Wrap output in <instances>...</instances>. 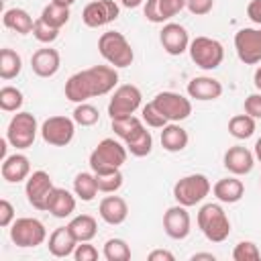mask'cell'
Wrapping results in <instances>:
<instances>
[{
  "label": "cell",
  "mask_w": 261,
  "mask_h": 261,
  "mask_svg": "<svg viewBox=\"0 0 261 261\" xmlns=\"http://www.w3.org/2000/svg\"><path fill=\"white\" fill-rule=\"evenodd\" d=\"M163 230L173 241H184L192 230V218L186 206L175 204L169 206L163 214Z\"/></svg>",
  "instance_id": "9a60e30c"
},
{
  "label": "cell",
  "mask_w": 261,
  "mask_h": 261,
  "mask_svg": "<svg viewBox=\"0 0 261 261\" xmlns=\"http://www.w3.org/2000/svg\"><path fill=\"white\" fill-rule=\"evenodd\" d=\"M245 112L249 114V116H253L255 120L257 118H261V92H255V94H249L247 98H245Z\"/></svg>",
  "instance_id": "7bdbcfd3"
},
{
  "label": "cell",
  "mask_w": 261,
  "mask_h": 261,
  "mask_svg": "<svg viewBox=\"0 0 261 261\" xmlns=\"http://www.w3.org/2000/svg\"><path fill=\"white\" fill-rule=\"evenodd\" d=\"M96 175V184H98V190L102 194H116L120 188H122V181H124V175L120 169H108V171H94Z\"/></svg>",
  "instance_id": "d6a6232c"
},
{
  "label": "cell",
  "mask_w": 261,
  "mask_h": 261,
  "mask_svg": "<svg viewBox=\"0 0 261 261\" xmlns=\"http://www.w3.org/2000/svg\"><path fill=\"white\" fill-rule=\"evenodd\" d=\"M33 37H35L39 43L51 45L53 41H57V37H59V29L47 24L43 18H37V20H35V27H33Z\"/></svg>",
  "instance_id": "ab89813d"
},
{
  "label": "cell",
  "mask_w": 261,
  "mask_h": 261,
  "mask_svg": "<svg viewBox=\"0 0 261 261\" xmlns=\"http://www.w3.org/2000/svg\"><path fill=\"white\" fill-rule=\"evenodd\" d=\"M186 8L196 16H206L214 8V0H186Z\"/></svg>",
  "instance_id": "ee69618b"
},
{
  "label": "cell",
  "mask_w": 261,
  "mask_h": 261,
  "mask_svg": "<svg viewBox=\"0 0 261 261\" xmlns=\"http://www.w3.org/2000/svg\"><path fill=\"white\" fill-rule=\"evenodd\" d=\"M75 247H77V241H75V237L71 234V230L67 228V224L55 228V230L49 234L47 249H49V253H51L53 257H59V259L69 257V255H73Z\"/></svg>",
  "instance_id": "cb8c5ba5"
},
{
  "label": "cell",
  "mask_w": 261,
  "mask_h": 261,
  "mask_svg": "<svg viewBox=\"0 0 261 261\" xmlns=\"http://www.w3.org/2000/svg\"><path fill=\"white\" fill-rule=\"evenodd\" d=\"M253 84H255V88L261 92V65L255 69V75H253Z\"/></svg>",
  "instance_id": "f907efd6"
},
{
  "label": "cell",
  "mask_w": 261,
  "mask_h": 261,
  "mask_svg": "<svg viewBox=\"0 0 261 261\" xmlns=\"http://www.w3.org/2000/svg\"><path fill=\"white\" fill-rule=\"evenodd\" d=\"M188 90V96L194 98V100H200V102H210V100H218L222 96V84L216 80V77H210V75H198V77H192L186 86Z\"/></svg>",
  "instance_id": "d6986e66"
},
{
  "label": "cell",
  "mask_w": 261,
  "mask_h": 261,
  "mask_svg": "<svg viewBox=\"0 0 261 261\" xmlns=\"http://www.w3.org/2000/svg\"><path fill=\"white\" fill-rule=\"evenodd\" d=\"M212 194L222 204H237L245 196V184L239 179V175H228L212 186Z\"/></svg>",
  "instance_id": "603a6c76"
},
{
  "label": "cell",
  "mask_w": 261,
  "mask_h": 261,
  "mask_svg": "<svg viewBox=\"0 0 261 261\" xmlns=\"http://www.w3.org/2000/svg\"><path fill=\"white\" fill-rule=\"evenodd\" d=\"M2 24L6 27V29H10V31H14V33H18V35H29V33H33V27H35V20H33V16L24 10V8H8V10H4V14H2Z\"/></svg>",
  "instance_id": "4316f807"
},
{
  "label": "cell",
  "mask_w": 261,
  "mask_h": 261,
  "mask_svg": "<svg viewBox=\"0 0 261 261\" xmlns=\"http://www.w3.org/2000/svg\"><path fill=\"white\" fill-rule=\"evenodd\" d=\"M145 0H120V4L124 6V8H137V6H141Z\"/></svg>",
  "instance_id": "681fc988"
},
{
  "label": "cell",
  "mask_w": 261,
  "mask_h": 261,
  "mask_svg": "<svg viewBox=\"0 0 261 261\" xmlns=\"http://www.w3.org/2000/svg\"><path fill=\"white\" fill-rule=\"evenodd\" d=\"M41 128H39V124H37V118H35V114H31V112H16L12 118H10V122H8V126H6V141L12 145V147H16V149H29V147H33V143H35V139H37V133H39Z\"/></svg>",
  "instance_id": "8992f818"
},
{
  "label": "cell",
  "mask_w": 261,
  "mask_h": 261,
  "mask_svg": "<svg viewBox=\"0 0 261 261\" xmlns=\"http://www.w3.org/2000/svg\"><path fill=\"white\" fill-rule=\"evenodd\" d=\"M98 184H96V175L94 171H80L73 177V194L82 200V202H92L98 196Z\"/></svg>",
  "instance_id": "f546056e"
},
{
  "label": "cell",
  "mask_w": 261,
  "mask_h": 261,
  "mask_svg": "<svg viewBox=\"0 0 261 261\" xmlns=\"http://www.w3.org/2000/svg\"><path fill=\"white\" fill-rule=\"evenodd\" d=\"M253 153H255V159L261 161V137L255 141V147H253Z\"/></svg>",
  "instance_id": "816d5d0a"
},
{
  "label": "cell",
  "mask_w": 261,
  "mask_h": 261,
  "mask_svg": "<svg viewBox=\"0 0 261 261\" xmlns=\"http://www.w3.org/2000/svg\"><path fill=\"white\" fill-rule=\"evenodd\" d=\"M196 220H198V228L210 243H222L230 234V220L220 204L214 202L204 204L198 210Z\"/></svg>",
  "instance_id": "7a4b0ae2"
},
{
  "label": "cell",
  "mask_w": 261,
  "mask_h": 261,
  "mask_svg": "<svg viewBox=\"0 0 261 261\" xmlns=\"http://www.w3.org/2000/svg\"><path fill=\"white\" fill-rule=\"evenodd\" d=\"M98 51L104 57V61L112 67H128L135 59V51L128 43V39L118 31H106L98 39Z\"/></svg>",
  "instance_id": "3957f363"
},
{
  "label": "cell",
  "mask_w": 261,
  "mask_h": 261,
  "mask_svg": "<svg viewBox=\"0 0 261 261\" xmlns=\"http://www.w3.org/2000/svg\"><path fill=\"white\" fill-rule=\"evenodd\" d=\"M247 16L255 22V24H261V0H251L247 4Z\"/></svg>",
  "instance_id": "bcb514c9"
},
{
  "label": "cell",
  "mask_w": 261,
  "mask_h": 261,
  "mask_svg": "<svg viewBox=\"0 0 261 261\" xmlns=\"http://www.w3.org/2000/svg\"><path fill=\"white\" fill-rule=\"evenodd\" d=\"M124 145H126V149H128L130 155H135V157H147V155L151 153V149H153V135H151V130H147V126H145L135 139H130V141L124 143Z\"/></svg>",
  "instance_id": "d590c367"
},
{
  "label": "cell",
  "mask_w": 261,
  "mask_h": 261,
  "mask_svg": "<svg viewBox=\"0 0 261 261\" xmlns=\"http://www.w3.org/2000/svg\"><path fill=\"white\" fill-rule=\"evenodd\" d=\"M141 118H143V122H145L147 126H151V128H163V126L167 124V118H165L151 102L141 108Z\"/></svg>",
  "instance_id": "60d3db41"
},
{
  "label": "cell",
  "mask_w": 261,
  "mask_h": 261,
  "mask_svg": "<svg viewBox=\"0 0 261 261\" xmlns=\"http://www.w3.org/2000/svg\"><path fill=\"white\" fill-rule=\"evenodd\" d=\"M232 259L234 261H259L261 251L253 241H241L232 249Z\"/></svg>",
  "instance_id": "f35d334b"
},
{
  "label": "cell",
  "mask_w": 261,
  "mask_h": 261,
  "mask_svg": "<svg viewBox=\"0 0 261 261\" xmlns=\"http://www.w3.org/2000/svg\"><path fill=\"white\" fill-rule=\"evenodd\" d=\"M128 149L116 139H102L94 151L90 153V169L92 171H108V169H120L126 163Z\"/></svg>",
  "instance_id": "277c9868"
},
{
  "label": "cell",
  "mask_w": 261,
  "mask_h": 261,
  "mask_svg": "<svg viewBox=\"0 0 261 261\" xmlns=\"http://www.w3.org/2000/svg\"><path fill=\"white\" fill-rule=\"evenodd\" d=\"M98 214L100 218L106 222V224H112V226H118L126 220L128 216V204L124 198L120 196H106L100 200L98 204Z\"/></svg>",
  "instance_id": "44dd1931"
},
{
  "label": "cell",
  "mask_w": 261,
  "mask_h": 261,
  "mask_svg": "<svg viewBox=\"0 0 261 261\" xmlns=\"http://www.w3.org/2000/svg\"><path fill=\"white\" fill-rule=\"evenodd\" d=\"M0 173H2V177H4L8 184L24 181V179L31 175V161H29V157L22 155V153H12V155H8V157L2 161Z\"/></svg>",
  "instance_id": "7402d4cb"
},
{
  "label": "cell",
  "mask_w": 261,
  "mask_h": 261,
  "mask_svg": "<svg viewBox=\"0 0 261 261\" xmlns=\"http://www.w3.org/2000/svg\"><path fill=\"white\" fill-rule=\"evenodd\" d=\"M75 210V196L65 188H53L47 200V212L55 218H67Z\"/></svg>",
  "instance_id": "d4e9b609"
},
{
  "label": "cell",
  "mask_w": 261,
  "mask_h": 261,
  "mask_svg": "<svg viewBox=\"0 0 261 261\" xmlns=\"http://www.w3.org/2000/svg\"><path fill=\"white\" fill-rule=\"evenodd\" d=\"M190 57L202 69H216L224 61V47L212 37H196L190 41Z\"/></svg>",
  "instance_id": "52a82bcc"
},
{
  "label": "cell",
  "mask_w": 261,
  "mask_h": 261,
  "mask_svg": "<svg viewBox=\"0 0 261 261\" xmlns=\"http://www.w3.org/2000/svg\"><path fill=\"white\" fill-rule=\"evenodd\" d=\"M106 261H128L130 259V247L124 239H108L104 243V251H102Z\"/></svg>",
  "instance_id": "e575fe53"
},
{
  "label": "cell",
  "mask_w": 261,
  "mask_h": 261,
  "mask_svg": "<svg viewBox=\"0 0 261 261\" xmlns=\"http://www.w3.org/2000/svg\"><path fill=\"white\" fill-rule=\"evenodd\" d=\"M61 67V55L57 49L43 47L37 49L31 57V69L39 77H53Z\"/></svg>",
  "instance_id": "ffe728a7"
},
{
  "label": "cell",
  "mask_w": 261,
  "mask_h": 261,
  "mask_svg": "<svg viewBox=\"0 0 261 261\" xmlns=\"http://www.w3.org/2000/svg\"><path fill=\"white\" fill-rule=\"evenodd\" d=\"M22 102H24V96L18 88L14 86H4L0 90V108L4 112H18L22 108Z\"/></svg>",
  "instance_id": "8d00e7d4"
},
{
  "label": "cell",
  "mask_w": 261,
  "mask_h": 261,
  "mask_svg": "<svg viewBox=\"0 0 261 261\" xmlns=\"http://www.w3.org/2000/svg\"><path fill=\"white\" fill-rule=\"evenodd\" d=\"M159 43H161V47H163V51L167 55L177 57V55L188 51L190 35H188L184 24H179V22H165L161 33H159Z\"/></svg>",
  "instance_id": "2e32d148"
},
{
  "label": "cell",
  "mask_w": 261,
  "mask_h": 261,
  "mask_svg": "<svg viewBox=\"0 0 261 261\" xmlns=\"http://www.w3.org/2000/svg\"><path fill=\"white\" fill-rule=\"evenodd\" d=\"M188 130L184 126H179L177 122H167L161 128V147L169 153H179L188 147Z\"/></svg>",
  "instance_id": "484cf974"
},
{
  "label": "cell",
  "mask_w": 261,
  "mask_h": 261,
  "mask_svg": "<svg viewBox=\"0 0 261 261\" xmlns=\"http://www.w3.org/2000/svg\"><path fill=\"white\" fill-rule=\"evenodd\" d=\"M141 100L143 94L135 84H122L116 86L110 102H108V114L110 118H118V116H130L141 108Z\"/></svg>",
  "instance_id": "9c48e42d"
},
{
  "label": "cell",
  "mask_w": 261,
  "mask_h": 261,
  "mask_svg": "<svg viewBox=\"0 0 261 261\" xmlns=\"http://www.w3.org/2000/svg\"><path fill=\"white\" fill-rule=\"evenodd\" d=\"M222 165L232 175H247V173H251V169L255 165V153L243 145H232L224 151Z\"/></svg>",
  "instance_id": "e0dca14e"
},
{
  "label": "cell",
  "mask_w": 261,
  "mask_h": 261,
  "mask_svg": "<svg viewBox=\"0 0 261 261\" xmlns=\"http://www.w3.org/2000/svg\"><path fill=\"white\" fill-rule=\"evenodd\" d=\"M151 104L167 118V122H181L192 114V102L190 98L177 94V92H159Z\"/></svg>",
  "instance_id": "8fae6325"
},
{
  "label": "cell",
  "mask_w": 261,
  "mask_h": 261,
  "mask_svg": "<svg viewBox=\"0 0 261 261\" xmlns=\"http://www.w3.org/2000/svg\"><path fill=\"white\" fill-rule=\"evenodd\" d=\"M75 135V120L63 114L49 116L41 124V137L51 147H67Z\"/></svg>",
  "instance_id": "30bf717a"
},
{
  "label": "cell",
  "mask_w": 261,
  "mask_h": 261,
  "mask_svg": "<svg viewBox=\"0 0 261 261\" xmlns=\"http://www.w3.org/2000/svg\"><path fill=\"white\" fill-rule=\"evenodd\" d=\"M51 2H57V4H63V6H71L75 0H51Z\"/></svg>",
  "instance_id": "f5cc1de1"
},
{
  "label": "cell",
  "mask_w": 261,
  "mask_h": 261,
  "mask_svg": "<svg viewBox=\"0 0 261 261\" xmlns=\"http://www.w3.org/2000/svg\"><path fill=\"white\" fill-rule=\"evenodd\" d=\"M234 51L237 57L247 63V65H255L261 61V29H239L234 35Z\"/></svg>",
  "instance_id": "4fadbf2b"
},
{
  "label": "cell",
  "mask_w": 261,
  "mask_h": 261,
  "mask_svg": "<svg viewBox=\"0 0 261 261\" xmlns=\"http://www.w3.org/2000/svg\"><path fill=\"white\" fill-rule=\"evenodd\" d=\"M39 18H43L47 24H51L55 29H61L69 20V6H63V4H57V2H49L43 8Z\"/></svg>",
  "instance_id": "836d02e7"
},
{
  "label": "cell",
  "mask_w": 261,
  "mask_h": 261,
  "mask_svg": "<svg viewBox=\"0 0 261 261\" xmlns=\"http://www.w3.org/2000/svg\"><path fill=\"white\" fill-rule=\"evenodd\" d=\"M53 179L47 171L43 169H37L33 171L29 177H27V184H24V196H27V202L35 208V210H47V200L53 192Z\"/></svg>",
  "instance_id": "7c38bea8"
},
{
  "label": "cell",
  "mask_w": 261,
  "mask_h": 261,
  "mask_svg": "<svg viewBox=\"0 0 261 261\" xmlns=\"http://www.w3.org/2000/svg\"><path fill=\"white\" fill-rule=\"evenodd\" d=\"M45 239H47V228L39 218L22 216L10 224V241L16 247H22V249L39 247L45 243Z\"/></svg>",
  "instance_id": "ba28073f"
},
{
  "label": "cell",
  "mask_w": 261,
  "mask_h": 261,
  "mask_svg": "<svg viewBox=\"0 0 261 261\" xmlns=\"http://www.w3.org/2000/svg\"><path fill=\"white\" fill-rule=\"evenodd\" d=\"M110 126H112V130H114V135H116L122 143H128L130 139H135V137L145 128V122H143V118H137L135 114H130V116L110 118Z\"/></svg>",
  "instance_id": "83f0119b"
},
{
  "label": "cell",
  "mask_w": 261,
  "mask_h": 261,
  "mask_svg": "<svg viewBox=\"0 0 261 261\" xmlns=\"http://www.w3.org/2000/svg\"><path fill=\"white\" fill-rule=\"evenodd\" d=\"M186 8V0H147L145 2V18L155 24H163Z\"/></svg>",
  "instance_id": "ac0fdd59"
},
{
  "label": "cell",
  "mask_w": 261,
  "mask_h": 261,
  "mask_svg": "<svg viewBox=\"0 0 261 261\" xmlns=\"http://www.w3.org/2000/svg\"><path fill=\"white\" fill-rule=\"evenodd\" d=\"M73 259L75 261H96L98 259V249L94 245H90V241L77 243V247L73 251Z\"/></svg>",
  "instance_id": "b9f144b4"
},
{
  "label": "cell",
  "mask_w": 261,
  "mask_h": 261,
  "mask_svg": "<svg viewBox=\"0 0 261 261\" xmlns=\"http://www.w3.org/2000/svg\"><path fill=\"white\" fill-rule=\"evenodd\" d=\"M200 259L214 261V259H216V255H214V253H194V255H192V261H200Z\"/></svg>",
  "instance_id": "c3c4849f"
},
{
  "label": "cell",
  "mask_w": 261,
  "mask_h": 261,
  "mask_svg": "<svg viewBox=\"0 0 261 261\" xmlns=\"http://www.w3.org/2000/svg\"><path fill=\"white\" fill-rule=\"evenodd\" d=\"M210 190H212V184L204 173H190L179 177L173 184V198L177 204L190 208L200 204L210 194Z\"/></svg>",
  "instance_id": "5b68a950"
},
{
  "label": "cell",
  "mask_w": 261,
  "mask_h": 261,
  "mask_svg": "<svg viewBox=\"0 0 261 261\" xmlns=\"http://www.w3.org/2000/svg\"><path fill=\"white\" fill-rule=\"evenodd\" d=\"M67 228L71 230V234L75 237L77 243H86V241H92L98 232V222L94 216L90 214H77L73 216L69 222H67Z\"/></svg>",
  "instance_id": "f1b7e54d"
},
{
  "label": "cell",
  "mask_w": 261,
  "mask_h": 261,
  "mask_svg": "<svg viewBox=\"0 0 261 261\" xmlns=\"http://www.w3.org/2000/svg\"><path fill=\"white\" fill-rule=\"evenodd\" d=\"M14 206L8 200H0V226L8 228L14 222Z\"/></svg>",
  "instance_id": "f6af8a7d"
},
{
  "label": "cell",
  "mask_w": 261,
  "mask_h": 261,
  "mask_svg": "<svg viewBox=\"0 0 261 261\" xmlns=\"http://www.w3.org/2000/svg\"><path fill=\"white\" fill-rule=\"evenodd\" d=\"M120 14V6L114 0H92L82 10V20L90 29H100L116 20Z\"/></svg>",
  "instance_id": "5bb4252c"
},
{
  "label": "cell",
  "mask_w": 261,
  "mask_h": 261,
  "mask_svg": "<svg viewBox=\"0 0 261 261\" xmlns=\"http://www.w3.org/2000/svg\"><path fill=\"white\" fill-rule=\"evenodd\" d=\"M116 84H118L116 67L92 65L88 69H82V71H75L73 75H69L63 92H65V98L69 102L80 104V102H88L90 98L114 92Z\"/></svg>",
  "instance_id": "6da1fadb"
},
{
  "label": "cell",
  "mask_w": 261,
  "mask_h": 261,
  "mask_svg": "<svg viewBox=\"0 0 261 261\" xmlns=\"http://www.w3.org/2000/svg\"><path fill=\"white\" fill-rule=\"evenodd\" d=\"M228 133H230V137H234L239 141H245V139L253 137V133H255V118L249 116L247 112L245 114H234L228 120Z\"/></svg>",
  "instance_id": "1f68e13d"
},
{
  "label": "cell",
  "mask_w": 261,
  "mask_h": 261,
  "mask_svg": "<svg viewBox=\"0 0 261 261\" xmlns=\"http://www.w3.org/2000/svg\"><path fill=\"white\" fill-rule=\"evenodd\" d=\"M71 118L75 120V124L80 126H94L98 120H100V112L94 104H88V102H80L73 112H71Z\"/></svg>",
  "instance_id": "74e56055"
},
{
  "label": "cell",
  "mask_w": 261,
  "mask_h": 261,
  "mask_svg": "<svg viewBox=\"0 0 261 261\" xmlns=\"http://www.w3.org/2000/svg\"><path fill=\"white\" fill-rule=\"evenodd\" d=\"M20 69H22V59H20V55L14 51V49H10V47H4L2 51H0V77L2 80H14L18 73H20Z\"/></svg>",
  "instance_id": "4dcf8cb0"
},
{
  "label": "cell",
  "mask_w": 261,
  "mask_h": 261,
  "mask_svg": "<svg viewBox=\"0 0 261 261\" xmlns=\"http://www.w3.org/2000/svg\"><path fill=\"white\" fill-rule=\"evenodd\" d=\"M173 259H175V255L167 249H153L149 253V261H173Z\"/></svg>",
  "instance_id": "7dc6e473"
},
{
  "label": "cell",
  "mask_w": 261,
  "mask_h": 261,
  "mask_svg": "<svg viewBox=\"0 0 261 261\" xmlns=\"http://www.w3.org/2000/svg\"><path fill=\"white\" fill-rule=\"evenodd\" d=\"M259 181H261V179H259Z\"/></svg>",
  "instance_id": "db71d44e"
}]
</instances>
